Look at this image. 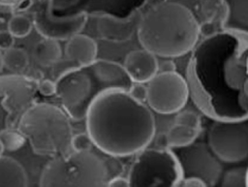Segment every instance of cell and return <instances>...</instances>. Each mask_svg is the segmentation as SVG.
I'll return each instance as SVG.
<instances>
[{"label":"cell","instance_id":"31","mask_svg":"<svg viewBox=\"0 0 248 187\" xmlns=\"http://www.w3.org/2000/svg\"><path fill=\"white\" fill-rule=\"evenodd\" d=\"M106 186H114V187L121 186V187H126V186H130V183H129L128 177H124L122 175L116 174V175L111 176L108 179V181L107 182Z\"/></svg>","mask_w":248,"mask_h":187},{"label":"cell","instance_id":"13","mask_svg":"<svg viewBox=\"0 0 248 187\" xmlns=\"http://www.w3.org/2000/svg\"><path fill=\"white\" fill-rule=\"evenodd\" d=\"M132 82H148L158 73V60L145 48L129 51L122 64Z\"/></svg>","mask_w":248,"mask_h":187},{"label":"cell","instance_id":"11","mask_svg":"<svg viewBox=\"0 0 248 187\" xmlns=\"http://www.w3.org/2000/svg\"><path fill=\"white\" fill-rule=\"evenodd\" d=\"M32 7L34 28L43 38L66 42L82 32L88 21V13L85 11L66 16L55 15L53 0H37Z\"/></svg>","mask_w":248,"mask_h":187},{"label":"cell","instance_id":"5","mask_svg":"<svg viewBox=\"0 0 248 187\" xmlns=\"http://www.w3.org/2000/svg\"><path fill=\"white\" fill-rule=\"evenodd\" d=\"M17 128L37 155L50 159L73 151L72 119L62 107L35 101L21 116Z\"/></svg>","mask_w":248,"mask_h":187},{"label":"cell","instance_id":"7","mask_svg":"<svg viewBox=\"0 0 248 187\" xmlns=\"http://www.w3.org/2000/svg\"><path fill=\"white\" fill-rule=\"evenodd\" d=\"M128 171L130 186H177L182 177L178 161L168 148H143Z\"/></svg>","mask_w":248,"mask_h":187},{"label":"cell","instance_id":"28","mask_svg":"<svg viewBox=\"0 0 248 187\" xmlns=\"http://www.w3.org/2000/svg\"><path fill=\"white\" fill-rule=\"evenodd\" d=\"M129 94L137 101L145 103L147 97V86L146 83L133 82L128 90Z\"/></svg>","mask_w":248,"mask_h":187},{"label":"cell","instance_id":"6","mask_svg":"<svg viewBox=\"0 0 248 187\" xmlns=\"http://www.w3.org/2000/svg\"><path fill=\"white\" fill-rule=\"evenodd\" d=\"M105 159L93 148L50 158L40 174V186H106L110 178Z\"/></svg>","mask_w":248,"mask_h":187},{"label":"cell","instance_id":"12","mask_svg":"<svg viewBox=\"0 0 248 187\" xmlns=\"http://www.w3.org/2000/svg\"><path fill=\"white\" fill-rule=\"evenodd\" d=\"M171 149L178 161L182 177H198L206 186L218 184L222 176L221 161L207 142L195 140L188 145Z\"/></svg>","mask_w":248,"mask_h":187},{"label":"cell","instance_id":"35","mask_svg":"<svg viewBox=\"0 0 248 187\" xmlns=\"http://www.w3.org/2000/svg\"><path fill=\"white\" fill-rule=\"evenodd\" d=\"M246 187H248V167L246 168Z\"/></svg>","mask_w":248,"mask_h":187},{"label":"cell","instance_id":"3","mask_svg":"<svg viewBox=\"0 0 248 187\" xmlns=\"http://www.w3.org/2000/svg\"><path fill=\"white\" fill-rule=\"evenodd\" d=\"M140 46L161 58H175L192 50L201 27L194 14L184 5L163 1L152 7L138 24Z\"/></svg>","mask_w":248,"mask_h":187},{"label":"cell","instance_id":"26","mask_svg":"<svg viewBox=\"0 0 248 187\" xmlns=\"http://www.w3.org/2000/svg\"><path fill=\"white\" fill-rule=\"evenodd\" d=\"M37 0H0V7L14 13H21L32 7Z\"/></svg>","mask_w":248,"mask_h":187},{"label":"cell","instance_id":"27","mask_svg":"<svg viewBox=\"0 0 248 187\" xmlns=\"http://www.w3.org/2000/svg\"><path fill=\"white\" fill-rule=\"evenodd\" d=\"M37 92H38V94H40L44 97H50V96L56 95L55 81H52L50 79H42V78H40L38 80Z\"/></svg>","mask_w":248,"mask_h":187},{"label":"cell","instance_id":"30","mask_svg":"<svg viewBox=\"0 0 248 187\" xmlns=\"http://www.w3.org/2000/svg\"><path fill=\"white\" fill-rule=\"evenodd\" d=\"M177 186H184V187H203L206 186V184L200 178L198 177H194V176H190V177H182Z\"/></svg>","mask_w":248,"mask_h":187},{"label":"cell","instance_id":"16","mask_svg":"<svg viewBox=\"0 0 248 187\" xmlns=\"http://www.w3.org/2000/svg\"><path fill=\"white\" fill-rule=\"evenodd\" d=\"M226 6L224 28L248 34V0H223Z\"/></svg>","mask_w":248,"mask_h":187},{"label":"cell","instance_id":"14","mask_svg":"<svg viewBox=\"0 0 248 187\" xmlns=\"http://www.w3.org/2000/svg\"><path fill=\"white\" fill-rule=\"evenodd\" d=\"M64 51L66 57L77 66H84L97 59L99 48L92 37L80 32L66 41Z\"/></svg>","mask_w":248,"mask_h":187},{"label":"cell","instance_id":"29","mask_svg":"<svg viewBox=\"0 0 248 187\" xmlns=\"http://www.w3.org/2000/svg\"><path fill=\"white\" fill-rule=\"evenodd\" d=\"M16 38L11 34V32L6 30H0V49L2 51L15 46Z\"/></svg>","mask_w":248,"mask_h":187},{"label":"cell","instance_id":"22","mask_svg":"<svg viewBox=\"0 0 248 187\" xmlns=\"http://www.w3.org/2000/svg\"><path fill=\"white\" fill-rule=\"evenodd\" d=\"M0 141L5 151L14 152L20 149L27 141L18 129L6 130L0 133Z\"/></svg>","mask_w":248,"mask_h":187},{"label":"cell","instance_id":"19","mask_svg":"<svg viewBox=\"0 0 248 187\" xmlns=\"http://www.w3.org/2000/svg\"><path fill=\"white\" fill-rule=\"evenodd\" d=\"M200 133V130L174 123L165 133L167 146L170 148H177L188 145L197 140Z\"/></svg>","mask_w":248,"mask_h":187},{"label":"cell","instance_id":"4","mask_svg":"<svg viewBox=\"0 0 248 187\" xmlns=\"http://www.w3.org/2000/svg\"><path fill=\"white\" fill-rule=\"evenodd\" d=\"M132 83L122 64L97 58L88 65L63 71L55 80V96L71 119L80 121L93 99L102 91L109 88L129 90Z\"/></svg>","mask_w":248,"mask_h":187},{"label":"cell","instance_id":"24","mask_svg":"<svg viewBox=\"0 0 248 187\" xmlns=\"http://www.w3.org/2000/svg\"><path fill=\"white\" fill-rule=\"evenodd\" d=\"M174 123L187 126L192 129L202 130V118L201 116L193 110H179L176 112Z\"/></svg>","mask_w":248,"mask_h":187},{"label":"cell","instance_id":"2","mask_svg":"<svg viewBox=\"0 0 248 187\" xmlns=\"http://www.w3.org/2000/svg\"><path fill=\"white\" fill-rule=\"evenodd\" d=\"M84 120L95 148L114 158L138 154L151 143L156 132L149 107L122 88H109L98 94Z\"/></svg>","mask_w":248,"mask_h":187},{"label":"cell","instance_id":"34","mask_svg":"<svg viewBox=\"0 0 248 187\" xmlns=\"http://www.w3.org/2000/svg\"><path fill=\"white\" fill-rule=\"evenodd\" d=\"M5 152V149H4V146H3V144H2V142L0 141V155L1 154H3Z\"/></svg>","mask_w":248,"mask_h":187},{"label":"cell","instance_id":"9","mask_svg":"<svg viewBox=\"0 0 248 187\" xmlns=\"http://www.w3.org/2000/svg\"><path fill=\"white\" fill-rule=\"evenodd\" d=\"M207 144L220 161L237 163L248 158V118L220 119L207 133Z\"/></svg>","mask_w":248,"mask_h":187},{"label":"cell","instance_id":"36","mask_svg":"<svg viewBox=\"0 0 248 187\" xmlns=\"http://www.w3.org/2000/svg\"><path fill=\"white\" fill-rule=\"evenodd\" d=\"M246 67H247V71H248V56H247V59H246Z\"/></svg>","mask_w":248,"mask_h":187},{"label":"cell","instance_id":"33","mask_svg":"<svg viewBox=\"0 0 248 187\" xmlns=\"http://www.w3.org/2000/svg\"><path fill=\"white\" fill-rule=\"evenodd\" d=\"M4 68V63H3V51L0 49V73Z\"/></svg>","mask_w":248,"mask_h":187},{"label":"cell","instance_id":"20","mask_svg":"<svg viewBox=\"0 0 248 187\" xmlns=\"http://www.w3.org/2000/svg\"><path fill=\"white\" fill-rule=\"evenodd\" d=\"M3 63L13 74H22L29 65V55L24 48L14 46L3 51Z\"/></svg>","mask_w":248,"mask_h":187},{"label":"cell","instance_id":"15","mask_svg":"<svg viewBox=\"0 0 248 187\" xmlns=\"http://www.w3.org/2000/svg\"><path fill=\"white\" fill-rule=\"evenodd\" d=\"M148 0H93L88 14L102 13L119 19L128 18Z\"/></svg>","mask_w":248,"mask_h":187},{"label":"cell","instance_id":"17","mask_svg":"<svg viewBox=\"0 0 248 187\" xmlns=\"http://www.w3.org/2000/svg\"><path fill=\"white\" fill-rule=\"evenodd\" d=\"M29 178L25 168L15 158L0 155V186H28Z\"/></svg>","mask_w":248,"mask_h":187},{"label":"cell","instance_id":"23","mask_svg":"<svg viewBox=\"0 0 248 187\" xmlns=\"http://www.w3.org/2000/svg\"><path fill=\"white\" fill-rule=\"evenodd\" d=\"M221 178V185L224 187H246V168L231 169Z\"/></svg>","mask_w":248,"mask_h":187},{"label":"cell","instance_id":"1","mask_svg":"<svg viewBox=\"0 0 248 187\" xmlns=\"http://www.w3.org/2000/svg\"><path fill=\"white\" fill-rule=\"evenodd\" d=\"M234 34L221 32L202 41L193 56L197 81L221 119L248 116V47Z\"/></svg>","mask_w":248,"mask_h":187},{"label":"cell","instance_id":"18","mask_svg":"<svg viewBox=\"0 0 248 187\" xmlns=\"http://www.w3.org/2000/svg\"><path fill=\"white\" fill-rule=\"evenodd\" d=\"M34 57L42 67H50L59 62L62 57V48L58 41L44 38L34 47Z\"/></svg>","mask_w":248,"mask_h":187},{"label":"cell","instance_id":"25","mask_svg":"<svg viewBox=\"0 0 248 187\" xmlns=\"http://www.w3.org/2000/svg\"><path fill=\"white\" fill-rule=\"evenodd\" d=\"M72 147L75 151H81V150H89L94 148L93 141L87 132H82L78 134H74L72 139Z\"/></svg>","mask_w":248,"mask_h":187},{"label":"cell","instance_id":"10","mask_svg":"<svg viewBox=\"0 0 248 187\" xmlns=\"http://www.w3.org/2000/svg\"><path fill=\"white\" fill-rule=\"evenodd\" d=\"M145 104L160 114H172L181 110L190 96L186 79L175 72H158L148 82Z\"/></svg>","mask_w":248,"mask_h":187},{"label":"cell","instance_id":"21","mask_svg":"<svg viewBox=\"0 0 248 187\" xmlns=\"http://www.w3.org/2000/svg\"><path fill=\"white\" fill-rule=\"evenodd\" d=\"M33 28L32 18L21 13H15L7 23V29L16 39L27 37Z\"/></svg>","mask_w":248,"mask_h":187},{"label":"cell","instance_id":"8","mask_svg":"<svg viewBox=\"0 0 248 187\" xmlns=\"http://www.w3.org/2000/svg\"><path fill=\"white\" fill-rule=\"evenodd\" d=\"M39 79L24 74L0 75V133L18 129L21 116L36 101Z\"/></svg>","mask_w":248,"mask_h":187},{"label":"cell","instance_id":"32","mask_svg":"<svg viewBox=\"0 0 248 187\" xmlns=\"http://www.w3.org/2000/svg\"><path fill=\"white\" fill-rule=\"evenodd\" d=\"M167 60L158 62V72H175L176 65L170 58H166Z\"/></svg>","mask_w":248,"mask_h":187}]
</instances>
